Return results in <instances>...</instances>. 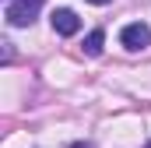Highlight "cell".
<instances>
[{"label":"cell","mask_w":151,"mask_h":148,"mask_svg":"<svg viewBox=\"0 0 151 148\" xmlns=\"http://www.w3.org/2000/svg\"><path fill=\"white\" fill-rule=\"evenodd\" d=\"M119 42L130 49V53H137V49H148L151 46V28L144 21H134V25H127L123 32H119Z\"/></svg>","instance_id":"obj_1"},{"label":"cell","mask_w":151,"mask_h":148,"mask_svg":"<svg viewBox=\"0 0 151 148\" xmlns=\"http://www.w3.org/2000/svg\"><path fill=\"white\" fill-rule=\"evenodd\" d=\"M49 21H53V32H56V36H74L77 28H81V18H77L70 7L53 11V18H49Z\"/></svg>","instance_id":"obj_2"},{"label":"cell","mask_w":151,"mask_h":148,"mask_svg":"<svg viewBox=\"0 0 151 148\" xmlns=\"http://www.w3.org/2000/svg\"><path fill=\"white\" fill-rule=\"evenodd\" d=\"M7 21H11L14 28H25V25H32V21H35V7H28V4H21V0H14V4H7Z\"/></svg>","instance_id":"obj_3"},{"label":"cell","mask_w":151,"mask_h":148,"mask_svg":"<svg viewBox=\"0 0 151 148\" xmlns=\"http://www.w3.org/2000/svg\"><path fill=\"white\" fill-rule=\"evenodd\" d=\"M102 46H106V32H102V28H95V32L84 36V53H88V57H99Z\"/></svg>","instance_id":"obj_4"},{"label":"cell","mask_w":151,"mask_h":148,"mask_svg":"<svg viewBox=\"0 0 151 148\" xmlns=\"http://www.w3.org/2000/svg\"><path fill=\"white\" fill-rule=\"evenodd\" d=\"M21 4H28V7H35V11L42 7V0H21Z\"/></svg>","instance_id":"obj_5"},{"label":"cell","mask_w":151,"mask_h":148,"mask_svg":"<svg viewBox=\"0 0 151 148\" xmlns=\"http://www.w3.org/2000/svg\"><path fill=\"white\" fill-rule=\"evenodd\" d=\"M70 148H91V145H88V141H84V145H81V141H77V145H70Z\"/></svg>","instance_id":"obj_6"},{"label":"cell","mask_w":151,"mask_h":148,"mask_svg":"<svg viewBox=\"0 0 151 148\" xmlns=\"http://www.w3.org/2000/svg\"><path fill=\"white\" fill-rule=\"evenodd\" d=\"M88 4H109V0H88Z\"/></svg>","instance_id":"obj_7"},{"label":"cell","mask_w":151,"mask_h":148,"mask_svg":"<svg viewBox=\"0 0 151 148\" xmlns=\"http://www.w3.org/2000/svg\"><path fill=\"white\" fill-rule=\"evenodd\" d=\"M144 148H151V145H144Z\"/></svg>","instance_id":"obj_8"}]
</instances>
